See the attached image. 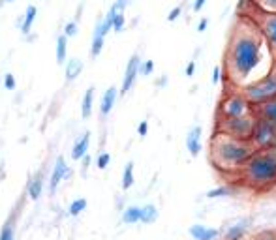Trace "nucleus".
Returning <instances> with one entry per match:
<instances>
[{"instance_id":"f257e3e1","label":"nucleus","mask_w":276,"mask_h":240,"mask_svg":"<svg viewBox=\"0 0 276 240\" xmlns=\"http://www.w3.org/2000/svg\"><path fill=\"white\" fill-rule=\"evenodd\" d=\"M274 66L276 58L257 25L238 13L224 53V77L235 90H243L272 73Z\"/></svg>"},{"instance_id":"f03ea898","label":"nucleus","mask_w":276,"mask_h":240,"mask_svg":"<svg viewBox=\"0 0 276 240\" xmlns=\"http://www.w3.org/2000/svg\"><path fill=\"white\" fill-rule=\"evenodd\" d=\"M255 152V147L252 141H243L235 137L224 135V133H212L211 139V162L214 169L222 175H228L231 178H237L244 164L252 158Z\"/></svg>"},{"instance_id":"7ed1b4c3","label":"nucleus","mask_w":276,"mask_h":240,"mask_svg":"<svg viewBox=\"0 0 276 240\" xmlns=\"http://www.w3.org/2000/svg\"><path fill=\"white\" fill-rule=\"evenodd\" d=\"M235 180L254 191H263L276 186V147L255 150Z\"/></svg>"},{"instance_id":"20e7f679","label":"nucleus","mask_w":276,"mask_h":240,"mask_svg":"<svg viewBox=\"0 0 276 240\" xmlns=\"http://www.w3.org/2000/svg\"><path fill=\"white\" fill-rule=\"evenodd\" d=\"M243 6H244V11H238V13L250 17V19L257 25V28H260L261 34L265 36L267 44H269L272 55H274V58H276V13H265V11L255 10L248 0H241V6H238V8H243Z\"/></svg>"},{"instance_id":"39448f33","label":"nucleus","mask_w":276,"mask_h":240,"mask_svg":"<svg viewBox=\"0 0 276 240\" xmlns=\"http://www.w3.org/2000/svg\"><path fill=\"white\" fill-rule=\"evenodd\" d=\"M255 122H257V116L254 113L246 116H238V118H216L214 131L216 133H224V135L235 137V139L250 141L252 133H254Z\"/></svg>"},{"instance_id":"423d86ee","label":"nucleus","mask_w":276,"mask_h":240,"mask_svg":"<svg viewBox=\"0 0 276 240\" xmlns=\"http://www.w3.org/2000/svg\"><path fill=\"white\" fill-rule=\"evenodd\" d=\"M254 113V105L244 98L241 90H233V92L224 94L220 99L216 111V118H238V116H246Z\"/></svg>"},{"instance_id":"0eeeda50","label":"nucleus","mask_w":276,"mask_h":240,"mask_svg":"<svg viewBox=\"0 0 276 240\" xmlns=\"http://www.w3.org/2000/svg\"><path fill=\"white\" fill-rule=\"evenodd\" d=\"M241 92L252 105L265 104L269 99L276 98V70H272V73H269L260 81H255L254 85L243 88Z\"/></svg>"},{"instance_id":"6e6552de","label":"nucleus","mask_w":276,"mask_h":240,"mask_svg":"<svg viewBox=\"0 0 276 240\" xmlns=\"http://www.w3.org/2000/svg\"><path fill=\"white\" fill-rule=\"evenodd\" d=\"M252 145L255 147V150H265V148H274L276 147V126H272L267 120L257 118L252 133Z\"/></svg>"},{"instance_id":"1a4fd4ad","label":"nucleus","mask_w":276,"mask_h":240,"mask_svg":"<svg viewBox=\"0 0 276 240\" xmlns=\"http://www.w3.org/2000/svg\"><path fill=\"white\" fill-rule=\"evenodd\" d=\"M139 68H141V62H139V55H132V58L128 60V66H126V71H124V79H122V87H120V94H126L134 87V83H136V77L139 75Z\"/></svg>"},{"instance_id":"9d476101","label":"nucleus","mask_w":276,"mask_h":240,"mask_svg":"<svg viewBox=\"0 0 276 240\" xmlns=\"http://www.w3.org/2000/svg\"><path fill=\"white\" fill-rule=\"evenodd\" d=\"M254 115L261 120L271 122L272 126H276V98L269 99L265 104L254 105Z\"/></svg>"},{"instance_id":"9b49d317","label":"nucleus","mask_w":276,"mask_h":240,"mask_svg":"<svg viewBox=\"0 0 276 240\" xmlns=\"http://www.w3.org/2000/svg\"><path fill=\"white\" fill-rule=\"evenodd\" d=\"M250 224H252V219L246 218V219H238L237 224L229 225L228 229H226L224 240H244V236H246V233L250 229Z\"/></svg>"},{"instance_id":"f8f14e48","label":"nucleus","mask_w":276,"mask_h":240,"mask_svg":"<svg viewBox=\"0 0 276 240\" xmlns=\"http://www.w3.org/2000/svg\"><path fill=\"white\" fill-rule=\"evenodd\" d=\"M186 148L192 158H197L201 152V126H194L186 135Z\"/></svg>"},{"instance_id":"ddd939ff","label":"nucleus","mask_w":276,"mask_h":240,"mask_svg":"<svg viewBox=\"0 0 276 240\" xmlns=\"http://www.w3.org/2000/svg\"><path fill=\"white\" fill-rule=\"evenodd\" d=\"M220 231L212 229V227H205V225H192L190 227V236L194 240H216Z\"/></svg>"},{"instance_id":"4468645a","label":"nucleus","mask_w":276,"mask_h":240,"mask_svg":"<svg viewBox=\"0 0 276 240\" xmlns=\"http://www.w3.org/2000/svg\"><path fill=\"white\" fill-rule=\"evenodd\" d=\"M70 169H68V165H66L64 158L60 156L59 159H57V164H54V169H53V175H51V191H54V188L62 182V178H66V176H70Z\"/></svg>"},{"instance_id":"2eb2a0df","label":"nucleus","mask_w":276,"mask_h":240,"mask_svg":"<svg viewBox=\"0 0 276 240\" xmlns=\"http://www.w3.org/2000/svg\"><path fill=\"white\" fill-rule=\"evenodd\" d=\"M88 143H90V133H83L79 139L76 141L73 148H71V158L73 159H81L87 156V150H88Z\"/></svg>"},{"instance_id":"dca6fc26","label":"nucleus","mask_w":276,"mask_h":240,"mask_svg":"<svg viewBox=\"0 0 276 240\" xmlns=\"http://www.w3.org/2000/svg\"><path fill=\"white\" fill-rule=\"evenodd\" d=\"M115 102H117V87H109L102 96V104H100V113L102 115H109L113 109Z\"/></svg>"},{"instance_id":"f3484780","label":"nucleus","mask_w":276,"mask_h":240,"mask_svg":"<svg viewBox=\"0 0 276 240\" xmlns=\"http://www.w3.org/2000/svg\"><path fill=\"white\" fill-rule=\"evenodd\" d=\"M237 193V188L233 184H224L218 186V188H212V190L207 191V197L209 199H218V197H231Z\"/></svg>"},{"instance_id":"a211bd4d","label":"nucleus","mask_w":276,"mask_h":240,"mask_svg":"<svg viewBox=\"0 0 276 240\" xmlns=\"http://www.w3.org/2000/svg\"><path fill=\"white\" fill-rule=\"evenodd\" d=\"M92 102H94V87H88L85 96H83V104H81V115L83 118H88L92 113Z\"/></svg>"},{"instance_id":"6ab92c4d","label":"nucleus","mask_w":276,"mask_h":240,"mask_svg":"<svg viewBox=\"0 0 276 240\" xmlns=\"http://www.w3.org/2000/svg\"><path fill=\"white\" fill-rule=\"evenodd\" d=\"M158 219V208L154 205L141 207V224H154Z\"/></svg>"},{"instance_id":"aec40b11","label":"nucleus","mask_w":276,"mask_h":240,"mask_svg":"<svg viewBox=\"0 0 276 240\" xmlns=\"http://www.w3.org/2000/svg\"><path fill=\"white\" fill-rule=\"evenodd\" d=\"M255 10L265 11V13H276V0H248Z\"/></svg>"},{"instance_id":"412c9836","label":"nucleus","mask_w":276,"mask_h":240,"mask_svg":"<svg viewBox=\"0 0 276 240\" xmlns=\"http://www.w3.org/2000/svg\"><path fill=\"white\" fill-rule=\"evenodd\" d=\"M122 222L124 224H137L141 222V207H128L122 214Z\"/></svg>"},{"instance_id":"4be33fe9","label":"nucleus","mask_w":276,"mask_h":240,"mask_svg":"<svg viewBox=\"0 0 276 240\" xmlns=\"http://www.w3.org/2000/svg\"><path fill=\"white\" fill-rule=\"evenodd\" d=\"M81 70H83L81 58H71L70 62H68V66H66V77H68V79H76V77L81 73Z\"/></svg>"},{"instance_id":"5701e85b","label":"nucleus","mask_w":276,"mask_h":240,"mask_svg":"<svg viewBox=\"0 0 276 240\" xmlns=\"http://www.w3.org/2000/svg\"><path fill=\"white\" fill-rule=\"evenodd\" d=\"M134 184V164H126L124 173H122V190H130Z\"/></svg>"},{"instance_id":"b1692460","label":"nucleus","mask_w":276,"mask_h":240,"mask_svg":"<svg viewBox=\"0 0 276 240\" xmlns=\"http://www.w3.org/2000/svg\"><path fill=\"white\" fill-rule=\"evenodd\" d=\"M36 6H28L27 8V13H25V21H23V27L21 30L23 32H28L30 30V27H32V23H34V17H36Z\"/></svg>"},{"instance_id":"393cba45","label":"nucleus","mask_w":276,"mask_h":240,"mask_svg":"<svg viewBox=\"0 0 276 240\" xmlns=\"http://www.w3.org/2000/svg\"><path fill=\"white\" fill-rule=\"evenodd\" d=\"M42 190H44V182L38 176V178H34L30 182V186H28V195H30V199H38L42 195Z\"/></svg>"},{"instance_id":"a878e982","label":"nucleus","mask_w":276,"mask_h":240,"mask_svg":"<svg viewBox=\"0 0 276 240\" xmlns=\"http://www.w3.org/2000/svg\"><path fill=\"white\" fill-rule=\"evenodd\" d=\"M85 208H87V199H77V201H73L70 205V208H68V214H70V216H79V214H81Z\"/></svg>"},{"instance_id":"bb28decb","label":"nucleus","mask_w":276,"mask_h":240,"mask_svg":"<svg viewBox=\"0 0 276 240\" xmlns=\"http://www.w3.org/2000/svg\"><path fill=\"white\" fill-rule=\"evenodd\" d=\"M64 58H66V36L62 34V36L57 38V60L64 62Z\"/></svg>"},{"instance_id":"cd10ccee","label":"nucleus","mask_w":276,"mask_h":240,"mask_svg":"<svg viewBox=\"0 0 276 240\" xmlns=\"http://www.w3.org/2000/svg\"><path fill=\"white\" fill-rule=\"evenodd\" d=\"M250 240H276V229H265L254 235Z\"/></svg>"},{"instance_id":"c85d7f7f","label":"nucleus","mask_w":276,"mask_h":240,"mask_svg":"<svg viewBox=\"0 0 276 240\" xmlns=\"http://www.w3.org/2000/svg\"><path fill=\"white\" fill-rule=\"evenodd\" d=\"M13 236H15V233H13V225L8 222V224L2 227V231H0V240H13Z\"/></svg>"},{"instance_id":"c756f323","label":"nucleus","mask_w":276,"mask_h":240,"mask_svg":"<svg viewBox=\"0 0 276 240\" xmlns=\"http://www.w3.org/2000/svg\"><path fill=\"white\" fill-rule=\"evenodd\" d=\"M102 47H103V38H100V36H94V38H92L90 55L92 56H98V55H100V51H102Z\"/></svg>"},{"instance_id":"7c9ffc66","label":"nucleus","mask_w":276,"mask_h":240,"mask_svg":"<svg viewBox=\"0 0 276 240\" xmlns=\"http://www.w3.org/2000/svg\"><path fill=\"white\" fill-rule=\"evenodd\" d=\"M124 28V13H117L113 17V30L115 32H120Z\"/></svg>"},{"instance_id":"2f4dec72","label":"nucleus","mask_w":276,"mask_h":240,"mask_svg":"<svg viewBox=\"0 0 276 240\" xmlns=\"http://www.w3.org/2000/svg\"><path fill=\"white\" fill-rule=\"evenodd\" d=\"M152 70H154V62L152 60H146V62H143L139 68V73L141 75H151Z\"/></svg>"},{"instance_id":"473e14b6","label":"nucleus","mask_w":276,"mask_h":240,"mask_svg":"<svg viewBox=\"0 0 276 240\" xmlns=\"http://www.w3.org/2000/svg\"><path fill=\"white\" fill-rule=\"evenodd\" d=\"M222 79H224V71H222V68H220V66H216V68L212 70V77H211L212 85H218Z\"/></svg>"},{"instance_id":"72a5a7b5","label":"nucleus","mask_w":276,"mask_h":240,"mask_svg":"<svg viewBox=\"0 0 276 240\" xmlns=\"http://www.w3.org/2000/svg\"><path fill=\"white\" fill-rule=\"evenodd\" d=\"M109 162H111V156H109L107 152H103L98 156V167H100V169H105L109 165Z\"/></svg>"},{"instance_id":"f704fd0d","label":"nucleus","mask_w":276,"mask_h":240,"mask_svg":"<svg viewBox=\"0 0 276 240\" xmlns=\"http://www.w3.org/2000/svg\"><path fill=\"white\" fill-rule=\"evenodd\" d=\"M76 32H77V23L76 21L68 23V25H66V28H64L66 38H68V36H76Z\"/></svg>"},{"instance_id":"c9c22d12","label":"nucleus","mask_w":276,"mask_h":240,"mask_svg":"<svg viewBox=\"0 0 276 240\" xmlns=\"http://www.w3.org/2000/svg\"><path fill=\"white\" fill-rule=\"evenodd\" d=\"M4 87L8 88V90H13V88H15V77L11 75V73H6L4 75Z\"/></svg>"},{"instance_id":"e433bc0d","label":"nucleus","mask_w":276,"mask_h":240,"mask_svg":"<svg viewBox=\"0 0 276 240\" xmlns=\"http://www.w3.org/2000/svg\"><path fill=\"white\" fill-rule=\"evenodd\" d=\"M180 11H182V8H180V6H177V8H173V10L169 11V15H168V21H175V19H179Z\"/></svg>"},{"instance_id":"4c0bfd02","label":"nucleus","mask_w":276,"mask_h":240,"mask_svg":"<svg viewBox=\"0 0 276 240\" xmlns=\"http://www.w3.org/2000/svg\"><path fill=\"white\" fill-rule=\"evenodd\" d=\"M194 73H195V60H190L188 66H186V70H184V75L192 77Z\"/></svg>"},{"instance_id":"58836bf2","label":"nucleus","mask_w":276,"mask_h":240,"mask_svg":"<svg viewBox=\"0 0 276 240\" xmlns=\"http://www.w3.org/2000/svg\"><path fill=\"white\" fill-rule=\"evenodd\" d=\"M137 131H139V135L141 137H145L146 135V131H149V124H146V120H143L139 124V128H137Z\"/></svg>"},{"instance_id":"ea45409f","label":"nucleus","mask_w":276,"mask_h":240,"mask_svg":"<svg viewBox=\"0 0 276 240\" xmlns=\"http://www.w3.org/2000/svg\"><path fill=\"white\" fill-rule=\"evenodd\" d=\"M207 0H194V11H201Z\"/></svg>"},{"instance_id":"a19ab883","label":"nucleus","mask_w":276,"mask_h":240,"mask_svg":"<svg viewBox=\"0 0 276 240\" xmlns=\"http://www.w3.org/2000/svg\"><path fill=\"white\" fill-rule=\"evenodd\" d=\"M207 27H209V21H207V19H201L199 25H197V30H199V32H205Z\"/></svg>"},{"instance_id":"79ce46f5","label":"nucleus","mask_w":276,"mask_h":240,"mask_svg":"<svg viewBox=\"0 0 276 240\" xmlns=\"http://www.w3.org/2000/svg\"><path fill=\"white\" fill-rule=\"evenodd\" d=\"M88 164H90V158H88V154H87V156L83 158V165H85V167H88Z\"/></svg>"},{"instance_id":"37998d69","label":"nucleus","mask_w":276,"mask_h":240,"mask_svg":"<svg viewBox=\"0 0 276 240\" xmlns=\"http://www.w3.org/2000/svg\"><path fill=\"white\" fill-rule=\"evenodd\" d=\"M6 2H11V0H6Z\"/></svg>"},{"instance_id":"c03bdc74","label":"nucleus","mask_w":276,"mask_h":240,"mask_svg":"<svg viewBox=\"0 0 276 240\" xmlns=\"http://www.w3.org/2000/svg\"><path fill=\"white\" fill-rule=\"evenodd\" d=\"M274 70H276V66H274Z\"/></svg>"}]
</instances>
